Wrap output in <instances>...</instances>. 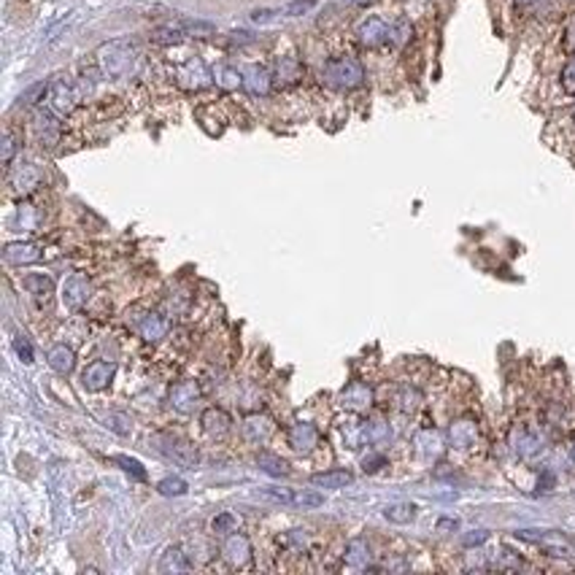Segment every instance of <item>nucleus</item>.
I'll return each instance as SVG.
<instances>
[{
  "label": "nucleus",
  "mask_w": 575,
  "mask_h": 575,
  "mask_svg": "<svg viewBox=\"0 0 575 575\" xmlns=\"http://www.w3.org/2000/svg\"><path fill=\"white\" fill-rule=\"evenodd\" d=\"M6 262L8 265H30V262H38L41 259V251L35 249L33 243H8L3 251Z\"/></svg>",
  "instance_id": "0eeeda50"
},
{
  "label": "nucleus",
  "mask_w": 575,
  "mask_h": 575,
  "mask_svg": "<svg viewBox=\"0 0 575 575\" xmlns=\"http://www.w3.org/2000/svg\"><path fill=\"white\" fill-rule=\"evenodd\" d=\"M101 65L108 76H122L132 65V49L127 44H108L101 49Z\"/></svg>",
  "instance_id": "7ed1b4c3"
},
{
  "label": "nucleus",
  "mask_w": 575,
  "mask_h": 575,
  "mask_svg": "<svg viewBox=\"0 0 575 575\" xmlns=\"http://www.w3.org/2000/svg\"><path fill=\"white\" fill-rule=\"evenodd\" d=\"M319 440V432L311 424H295L289 429V446L295 451H311Z\"/></svg>",
  "instance_id": "6e6552de"
},
{
  "label": "nucleus",
  "mask_w": 575,
  "mask_h": 575,
  "mask_svg": "<svg viewBox=\"0 0 575 575\" xmlns=\"http://www.w3.org/2000/svg\"><path fill=\"white\" fill-rule=\"evenodd\" d=\"M562 81H565V87H567L570 92H575V62L565 68V76H562Z\"/></svg>",
  "instance_id": "7c9ffc66"
},
{
  "label": "nucleus",
  "mask_w": 575,
  "mask_h": 575,
  "mask_svg": "<svg viewBox=\"0 0 575 575\" xmlns=\"http://www.w3.org/2000/svg\"><path fill=\"white\" fill-rule=\"evenodd\" d=\"M216 84L232 89V87H238V84H243V76L238 74V71H232V68H219V71H216Z\"/></svg>",
  "instance_id": "a878e982"
},
{
  "label": "nucleus",
  "mask_w": 575,
  "mask_h": 575,
  "mask_svg": "<svg viewBox=\"0 0 575 575\" xmlns=\"http://www.w3.org/2000/svg\"><path fill=\"white\" fill-rule=\"evenodd\" d=\"M198 400H200V386L195 381H181L171 389V405L178 413H192Z\"/></svg>",
  "instance_id": "20e7f679"
},
{
  "label": "nucleus",
  "mask_w": 575,
  "mask_h": 575,
  "mask_svg": "<svg viewBox=\"0 0 575 575\" xmlns=\"http://www.w3.org/2000/svg\"><path fill=\"white\" fill-rule=\"evenodd\" d=\"M362 65L357 60H332L327 62L325 71H322V78L325 84L335 87V89H349V87H357L362 84Z\"/></svg>",
  "instance_id": "f257e3e1"
},
{
  "label": "nucleus",
  "mask_w": 575,
  "mask_h": 575,
  "mask_svg": "<svg viewBox=\"0 0 575 575\" xmlns=\"http://www.w3.org/2000/svg\"><path fill=\"white\" fill-rule=\"evenodd\" d=\"M222 551H225V556L232 562V565H243L246 559H249V553H251V546H249V540L243 538V535H230L225 540V546H222Z\"/></svg>",
  "instance_id": "1a4fd4ad"
},
{
  "label": "nucleus",
  "mask_w": 575,
  "mask_h": 575,
  "mask_svg": "<svg viewBox=\"0 0 575 575\" xmlns=\"http://www.w3.org/2000/svg\"><path fill=\"white\" fill-rule=\"evenodd\" d=\"M314 6H316V0H295V3H289L284 8H278V14L281 17H300L305 11H311Z\"/></svg>",
  "instance_id": "393cba45"
},
{
  "label": "nucleus",
  "mask_w": 575,
  "mask_h": 575,
  "mask_svg": "<svg viewBox=\"0 0 575 575\" xmlns=\"http://www.w3.org/2000/svg\"><path fill=\"white\" fill-rule=\"evenodd\" d=\"M111 378H114V365L98 359V362H92V365L84 370L81 384H84V389H89V392H101L103 386H108Z\"/></svg>",
  "instance_id": "39448f33"
},
{
  "label": "nucleus",
  "mask_w": 575,
  "mask_h": 575,
  "mask_svg": "<svg viewBox=\"0 0 575 575\" xmlns=\"http://www.w3.org/2000/svg\"><path fill=\"white\" fill-rule=\"evenodd\" d=\"M157 449L162 451L165 456H171L175 465H181V467H195L198 465V449L195 446H189L187 440H178V438H173V435H160L157 438Z\"/></svg>",
  "instance_id": "f03ea898"
},
{
  "label": "nucleus",
  "mask_w": 575,
  "mask_h": 575,
  "mask_svg": "<svg viewBox=\"0 0 575 575\" xmlns=\"http://www.w3.org/2000/svg\"><path fill=\"white\" fill-rule=\"evenodd\" d=\"M257 465H259L265 473L275 475V478H281V475H289V465H286L281 456H275V454H268V451H262V454L257 456Z\"/></svg>",
  "instance_id": "f3484780"
},
{
  "label": "nucleus",
  "mask_w": 575,
  "mask_h": 575,
  "mask_svg": "<svg viewBox=\"0 0 575 575\" xmlns=\"http://www.w3.org/2000/svg\"><path fill=\"white\" fill-rule=\"evenodd\" d=\"M11 154H14V141H11V135H6L3 138V162H8Z\"/></svg>",
  "instance_id": "473e14b6"
},
{
  "label": "nucleus",
  "mask_w": 575,
  "mask_h": 575,
  "mask_svg": "<svg viewBox=\"0 0 575 575\" xmlns=\"http://www.w3.org/2000/svg\"><path fill=\"white\" fill-rule=\"evenodd\" d=\"M203 427H205V432H208V435H225L227 427H230V419H227L225 411H219V408H208V411L203 413Z\"/></svg>",
  "instance_id": "2eb2a0df"
},
{
  "label": "nucleus",
  "mask_w": 575,
  "mask_h": 575,
  "mask_svg": "<svg viewBox=\"0 0 575 575\" xmlns=\"http://www.w3.org/2000/svg\"><path fill=\"white\" fill-rule=\"evenodd\" d=\"M160 570H187V562L181 559V551H178V549H168V551H165Z\"/></svg>",
  "instance_id": "b1692460"
},
{
  "label": "nucleus",
  "mask_w": 575,
  "mask_h": 575,
  "mask_svg": "<svg viewBox=\"0 0 575 575\" xmlns=\"http://www.w3.org/2000/svg\"><path fill=\"white\" fill-rule=\"evenodd\" d=\"M359 38H362L365 44L375 46V44H381V41H386V38H389V27H386L384 19L373 17V19H368L365 25L359 27Z\"/></svg>",
  "instance_id": "9d476101"
},
{
  "label": "nucleus",
  "mask_w": 575,
  "mask_h": 575,
  "mask_svg": "<svg viewBox=\"0 0 575 575\" xmlns=\"http://www.w3.org/2000/svg\"><path fill=\"white\" fill-rule=\"evenodd\" d=\"M87 295H89V281H87L84 273H74L65 281V286H62V300H65L68 308H81L84 300H87Z\"/></svg>",
  "instance_id": "423d86ee"
},
{
  "label": "nucleus",
  "mask_w": 575,
  "mask_h": 575,
  "mask_svg": "<svg viewBox=\"0 0 575 575\" xmlns=\"http://www.w3.org/2000/svg\"><path fill=\"white\" fill-rule=\"evenodd\" d=\"M46 89H49V84H46V81H38V84L27 87L25 92H22V98H19V105H33V103L44 101Z\"/></svg>",
  "instance_id": "4be33fe9"
},
{
  "label": "nucleus",
  "mask_w": 575,
  "mask_h": 575,
  "mask_svg": "<svg viewBox=\"0 0 575 575\" xmlns=\"http://www.w3.org/2000/svg\"><path fill=\"white\" fill-rule=\"evenodd\" d=\"M165 329H168V322H165L162 316H157V314L144 316V319H141V325H138L141 338H146V341H157V338H162V335H165Z\"/></svg>",
  "instance_id": "dca6fc26"
},
{
  "label": "nucleus",
  "mask_w": 575,
  "mask_h": 575,
  "mask_svg": "<svg viewBox=\"0 0 575 575\" xmlns=\"http://www.w3.org/2000/svg\"><path fill=\"white\" fill-rule=\"evenodd\" d=\"M243 84H246V89H249L251 95H265L268 89H271V76H268V71L265 68H249L246 71V76H243Z\"/></svg>",
  "instance_id": "ddd939ff"
},
{
  "label": "nucleus",
  "mask_w": 575,
  "mask_h": 575,
  "mask_svg": "<svg viewBox=\"0 0 575 575\" xmlns=\"http://www.w3.org/2000/svg\"><path fill=\"white\" fill-rule=\"evenodd\" d=\"M35 130H38V135H41V141L44 144H54L57 141V132H60V125H57V119L51 117V114H41L38 119H35Z\"/></svg>",
  "instance_id": "a211bd4d"
},
{
  "label": "nucleus",
  "mask_w": 575,
  "mask_h": 575,
  "mask_svg": "<svg viewBox=\"0 0 575 575\" xmlns=\"http://www.w3.org/2000/svg\"><path fill=\"white\" fill-rule=\"evenodd\" d=\"M413 516H416V508H413V505H392V508L386 510V519H389V522H397V524L411 522Z\"/></svg>",
  "instance_id": "5701e85b"
},
{
  "label": "nucleus",
  "mask_w": 575,
  "mask_h": 575,
  "mask_svg": "<svg viewBox=\"0 0 575 575\" xmlns=\"http://www.w3.org/2000/svg\"><path fill=\"white\" fill-rule=\"evenodd\" d=\"M105 422H108V427H111L114 432H119V435H127V432H130V427H122V424H130V419H127V416H119V413H111V416H108Z\"/></svg>",
  "instance_id": "cd10ccee"
},
{
  "label": "nucleus",
  "mask_w": 575,
  "mask_h": 575,
  "mask_svg": "<svg viewBox=\"0 0 575 575\" xmlns=\"http://www.w3.org/2000/svg\"><path fill=\"white\" fill-rule=\"evenodd\" d=\"M160 495H165V497H178V495H184L187 492V481L184 478H165V481H160Z\"/></svg>",
  "instance_id": "412c9836"
},
{
  "label": "nucleus",
  "mask_w": 575,
  "mask_h": 575,
  "mask_svg": "<svg viewBox=\"0 0 575 575\" xmlns=\"http://www.w3.org/2000/svg\"><path fill=\"white\" fill-rule=\"evenodd\" d=\"M114 462H119L127 473H132L135 478H146V470L141 467V462H138V459H130V456H114Z\"/></svg>",
  "instance_id": "bb28decb"
},
{
  "label": "nucleus",
  "mask_w": 575,
  "mask_h": 575,
  "mask_svg": "<svg viewBox=\"0 0 575 575\" xmlns=\"http://www.w3.org/2000/svg\"><path fill=\"white\" fill-rule=\"evenodd\" d=\"M54 101H57V108H65V111H68V108H71V101H74V98H71V89H65V87L60 84Z\"/></svg>",
  "instance_id": "c756f323"
},
{
  "label": "nucleus",
  "mask_w": 575,
  "mask_h": 575,
  "mask_svg": "<svg viewBox=\"0 0 575 575\" xmlns=\"http://www.w3.org/2000/svg\"><path fill=\"white\" fill-rule=\"evenodd\" d=\"M178 81H181L184 87H203V84H208V74H205V68H203L200 60H189V62L178 71Z\"/></svg>",
  "instance_id": "9b49d317"
},
{
  "label": "nucleus",
  "mask_w": 575,
  "mask_h": 575,
  "mask_svg": "<svg viewBox=\"0 0 575 575\" xmlns=\"http://www.w3.org/2000/svg\"><path fill=\"white\" fill-rule=\"evenodd\" d=\"M311 483L322 486V489H343L346 483H351V473H346V470H327V473L314 475Z\"/></svg>",
  "instance_id": "4468645a"
},
{
  "label": "nucleus",
  "mask_w": 575,
  "mask_h": 575,
  "mask_svg": "<svg viewBox=\"0 0 575 575\" xmlns=\"http://www.w3.org/2000/svg\"><path fill=\"white\" fill-rule=\"evenodd\" d=\"M35 184H38V171H35L33 165H22L19 173L14 175V187H17L19 192H30Z\"/></svg>",
  "instance_id": "6ab92c4d"
},
{
  "label": "nucleus",
  "mask_w": 575,
  "mask_h": 575,
  "mask_svg": "<svg viewBox=\"0 0 575 575\" xmlns=\"http://www.w3.org/2000/svg\"><path fill=\"white\" fill-rule=\"evenodd\" d=\"M25 286L33 292V295H51V289H54V281H51L49 275H27L25 278Z\"/></svg>",
  "instance_id": "aec40b11"
},
{
  "label": "nucleus",
  "mask_w": 575,
  "mask_h": 575,
  "mask_svg": "<svg viewBox=\"0 0 575 575\" xmlns=\"http://www.w3.org/2000/svg\"><path fill=\"white\" fill-rule=\"evenodd\" d=\"M440 529H456V522H440Z\"/></svg>",
  "instance_id": "72a5a7b5"
},
{
  "label": "nucleus",
  "mask_w": 575,
  "mask_h": 575,
  "mask_svg": "<svg viewBox=\"0 0 575 575\" xmlns=\"http://www.w3.org/2000/svg\"><path fill=\"white\" fill-rule=\"evenodd\" d=\"M49 368L54 373L68 375L74 370V351L68 349V346H54L49 351Z\"/></svg>",
  "instance_id": "f8f14e48"
},
{
  "label": "nucleus",
  "mask_w": 575,
  "mask_h": 575,
  "mask_svg": "<svg viewBox=\"0 0 575 575\" xmlns=\"http://www.w3.org/2000/svg\"><path fill=\"white\" fill-rule=\"evenodd\" d=\"M230 524H232V516H230V513L219 516V519H214V529H216V532H225Z\"/></svg>",
  "instance_id": "2f4dec72"
},
{
  "label": "nucleus",
  "mask_w": 575,
  "mask_h": 575,
  "mask_svg": "<svg viewBox=\"0 0 575 575\" xmlns=\"http://www.w3.org/2000/svg\"><path fill=\"white\" fill-rule=\"evenodd\" d=\"M14 349H17V354L22 357V362H27V365L33 362V349H30V343H27L22 335H19L17 341H14Z\"/></svg>",
  "instance_id": "c85d7f7f"
}]
</instances>
